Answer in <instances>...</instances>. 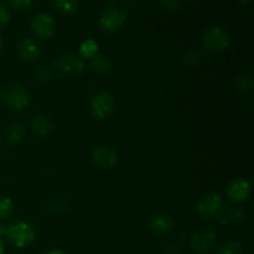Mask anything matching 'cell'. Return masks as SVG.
<instances>
[{
	"mask_svg": "<svg viewBox=\"0 0 254 254\" xmlns=\"http://www.w3.org/2000/svg\"><path fill=\"white\" fill-rule=\"evenodd\" d=\"M1 46H2V40L1 37H0V50H1Z\"/></svg>",
	"mask_w": 254,
	"mask_h": 254,
	"instance_id": "4dcf8cb0",
	"label": "cell"
},
{
	"mask_svg": "<svg viewBox=\"0 0 254 254\" xmlns=\"http://www.w3.org/2000/svg\"><path fill=\"white\" fill-rule=\"evenodd\" d=\"M52 2L57 11L67 16L76 14L79 9V0H52Z\"/></svg>",
	"mask_w": 254,
	"mask_h": 254,
	"instance_id": "e0dca14e",
	"label": "cell"
},
{
	"mask_svg": "<svg viewBox=\"0 0 254 254\" xmlns=\"http://www.w3.org/2000/svg\"><path fill=\"white\" fill-rule=\"evenodd\" d=\"M44 254H67L66 252H64V251H61V250H56V248H55V250H50V251H47V252H45Z\"/></svg>",
	"mask_w": 254,
	"mask_h": 254,
	"instance_id": "484cf974",
	"label": "cell"
},
{
	"mask_svg": "<svg viewBox=\"0 0 254 254\" xmlns=\"http://www.w3.org/2000/svg\"><path fill=\"white\" fill-rule=\"evenodd\" d=\"M1 99L9 108L14 111H22L30 102V94L21 84L12 83L4 88Z\"/></svg>",
	"mask_w": 254,
	"mask_h": 254,
	"instance_id": "7a4b0ae2",
	"label": "cell"
},
{
	"mask_svg": "<svg viewBox=\"0 0 254 254\" xmlns=\"http://www.w3.org/2000/svg\"><path fill=\"white\" fill-rule=\"evenodd\" d=\"M5 237L14 247L25 248L34 243L35 238H36V232L31 225L19 221V222L7 226Z\"/></svg>",
	"mask_w": 254,
	"mask_h": 254,
	"instance_id": "6da1fadb",
	"label": "cell"
},
{
	"mask_svg": "<svg viewBox=\"0 0 254 254\" xmlns=\"http://www.w3.org/2000/svg\"><path fill=\"white\" fill-rule=\"evenodd\" d=\"M99 46L97 44L96 40L93 39H87L84 41H82V44L79 45V55H81V59H93L98 55Z\"/></svg>",
	"mask_w": 254,
	"mask_h": 254,
	"instance_id": "ac0fdd59",
	"label": "cell"
},
{
	"mask_svg": "<svg viewBox=\"0 0 254 254\" xmlns=\"http://www.w3.org/2000/svg\"><path fill=\"white\" fill-rule=\"evenodd\" d=\"M149 227H150V230L153 232L159 233V235H164V233H169L174 230L175 222H174L173 217L169 213L159 212L150 218Z\"/></svg>",
	"mask_w": 254,
	"mask_h": 254,
	"instance_id": "4fadbf2b",
	"label": "cell"
},
{
	"mask_svg": "<svg viewBox=\"0 0 254 254\" xmlns=\"http://www.w3.org/2000/svg\"><path fill=\"white\" fill-rule=\"evenodd\" d=\"M14 213V202L7 196H0V222L9 220Z\"/></svg>",
	"mask_w": 254,
	"mask_h": 254,
	"instance_id": "d6986e66",
	"label": "cell"
},
{
	"mask_svg": "<svg viewBox=\"0 0 254 254\" xmlns=\"http://www.w3.org/2000/svg\"><path fill=\"white\" fill-rule=\"evenodd\" d=\"M127 21V15L123 10L118 7H109L104 10L99 16V26L108 34L118 32Z\"/></svg>",
	"mask_w": 254,
	"mask_h": 254,
	"instance_id": "8992f818",
	"label": "cell"
},
{
	"mask_svg": "<svg viewBox=\"0 0 254 254\" xmlns=\"http://www.w3.org/2000/svg\"><path fill=\"white\" fill-rule=\"evenodd\" d=\"M161 6L168 11H178L181 7V0H159Z\"/></svg>",
	"mask_w": 254,
	"mask_h": 254,
	"instance_id": "7402d4cb",
	"label": "cell"
},
{
	"mask_svg": "<svg viewBox=\"0 0 254 254\" xmlns=\"http://www.w3.org/2000/svg\"><path fill=\"white\" fill-rule=\"evenodd\" d=\"M5 252V243L2 238H0V254H4Z\"/></svg>",
	"mask_w": 254,
	"mask_h": 254,
	"instance_id": "f1b7e54d",
	"label": "cell"
},
{
	"mask_svg": "<svg viewBox=\"0 0 254 254\" xmlns=\"http://www.w3.org/2000/svg\"><path fill=\"white\" fill-rule=\"evenodd\" d=\"M116 99L108 92H99L94 94L91 101L92 113L97 119H106L113 113Z\"/></svg>",
	"mask_w": 254,
	"mask_h": 254,
	"instance_id": "52a82bcc",
	"label": "cell"
},
{
	"mask_svg": "<svg viewBox=\"0 0 254 254\" xmlns=\"http://www.w3.org/2000/svg\"><path fill=\"white\" fill-rule=\"evenodd\" d=\"M243 247L238 241L230 240L218 248V254H242Z\"/></svg>",
	"mask_w": 254,
	"mask_h": 254,
	"instance_id": "ffe728a7",
	"label": "cell"
},
{
	"mask_svg": "<svg viewBox=\"0 0 254 254\" xmlns=\"http://www.w3.org/2000/svg\"><path fill=\"white\" fill-rule=\"evenodd\" d=\"M10 11L6 9V6H4L2 4H0V27H5L10 22Z\"/></svg>",
	"mask_w": 254,
	"mask_h": 254,
	"instance_id": "cb8c5ba5",
	"label": "cell"
},
{
	"mask_svg": "<svg viewBox=\"0 0 254 254\" xmlns=\"http://www.w3.org/2000/svg\"><path fill=\"white\" fill-rule=\"evenodd\" d=\"M30 27L39 40H49L56 32V20L49 12H39L32 17Z\"/></svg>",
	"mask_w": 254,
	"mask_h": 254,
	"instance_id": "3957f363",
	"label": "cell"
},
{
	"mask_svg": "<svg viewBox=\"0 0 254 254\" xmlns=\"http://www.w3.org/2000/svg\"><path fill=\"white\" fill-rule=\"evenodd\" d=\"M203 46L212 52H222L230 47L231 39L228 32L220 26L208 29L203 35Z\"/></svg>",
	"mask_w": 254,
	"mask_h": 254,
	"instance_id": "277c9868",
	"label": "cell"
},
{
	"mask_svg": "<svg viewBox=\"0 0 254 254\" xmlns=\"http://www.w3.org/2000/svg\"><path fill=\"white\" fill-rule=\"evenodd\" d=\"M92 159L99 168L111 169L118 163V154L111 146L101 145L92 151Z\"/></svg>",
	"mask_w": 254,
	"mask_h": 254,
	"instance_id": "8fae6325",
	"label": "cell"
},
{
	"mask_svg": "<svg viewBox=\"0 0 254 254\" xmlns=\"http://www.w3.org/2000/svg\"><path fill=\"white\" fill-rule=\"evenodd\" d=\"M223 207L225 205H223L222 197L215 192L203 196L200 202L197 203V211L200 216L208 221L217 218L222 213Z\"/></svg>",
	"mask_w": 254,
	"mask_h": 254,
	"instance_id": "5b68a950",
	"label": "cell"
},
{
	"mask_svg": "<svg viewBox=\"0 0 254 254\" xmlns=\"http://www.w3.org/2000/svg\"><path fill=\"white\" fill-rule=\"evenodd\" d=\"M54 66L61 73L68 74V76H76V74L83 72L84 62L83 59L73 54H62L55 60Z\"/></svg>",
	"mask_w": 254,
	"mask_h": 254,
	"instance_id": "ba28073f",
	"label": "cell"
},
{
	"mask_svg": "<svg viewBox=\"0 0 254 254\" xmlns=\"http://www.w3.org/2000/svg\"><path fill=\"white\" fill-rule=\"evenodd\" d=\"M31 127L37 135L41 136V138H45V136L51 134L52 129H54V123H52L51 118L49 116L39 113L32 117Z\"/></svg>",
	"mask_w": 254,
	"mask_h": 254,
	"instance_id": "5bb4252c",
	"label": "cell"
},
{
	"mask_svg": "<svg viewBox=\"0 0 254 254\" xmlns=\"http://www.w3.org/2000/svg\"><path fill=\"white\" fill-rule=\"evenodd\" d=\"M91 66L93 72H96L98 76H106L112 71V62L108 57L97 55L96 57L92 59Z\"/></svg>",
	"mask_w": 254,
	"mask_h": 254,
	"instance_id": "2e32d148",
	"label": "cell"
},
{
	"mask_svg": "<svg viewBox=\"0 0 254 254\" xmlns=\"http://www.w3.org/2000/svg\"><path fill=\"white\" fill-rule=\"evenodd\" d=\"M184 62H185V64H188V66H195L196 64H197L198 59H200V56H198L197 52H188V54L185 55V57H184Z\"/></svg>",
	"mask_w": 254,
	"mask_h": 254,
	"instance_id": "d4e9b609",
	"label": "cell"
},
{
	"mask_svg": "<svg viewBox=\"0 0 254 254\" xmlns=\"http://www.w3.org/2000/svg\"><path fill=\"white\" fill-rule=\"evenodd\" d=\"M25 134H26V128L24 124L19 122H12L5 129V136L10 144L20 143L24 139Z\"/></svg>",
	"mask_w": 254,
	"mask_h": 254,
	"instance_id": "9a60e30c",
	"label": "cell"
},
{
	"mask_svg": "<svg viewBox=\"0 0 254 254\" xmlns=\"http://www.w3.org/2000/svg\"><path fill=\"white\" fill-rule=\"evenodd\" d=\"M236 87L238 91L247 93L253 91V79L250 74H241L236 78Z\"/></svg>",
	"mask_w": 254,
	"mask_h": 254,
	"instance_id": "44dd1931",
	"label": "cell"
},
{
	"mask_svg": "<svg viewBox=\"0 0 254 254\" xmlns=\"http://www.w3.org/2000/svg\"><path fill=\"white\" fill-rule=\"evenodd\" d=\"M0 146H1V135H0Z\"/></svg>",
	"mask_w": 254,
	"mask_h": 254,
	"instance_id": "1f68e13d",
	"label": "cell"
},
{
	"mask_svg": "<svg viewBox=\"0 0 254 254\" xmlns=\"http://www.w3.org/2000/svg\"><path fill=\"white\" fill-rule=\"evenodd\" d=\"M227 197L233 203H242L250 198L252 193V186L248 180L243 178L233 179L227 186Z\"/></svg>",
	"mask_w": 254,
	"mask_h": 254,
	"instance_id": "30bf717a",
	"label": "cell"
},
{
	"mask_svg": "<svg viewBox=\"0 0 254 254\" xmlns=\"http://www.w3.org/2000/svg\"><path fill=\"white\" fill-rule=\"evenodd\" d=\"M216 243V232L212 230H201L193 233L189 241L190 250L195 254H207Z\"/></svg>",
	"mask_w": 254,
	"mask_h": 254,
	"instance_id": "9c48e42d",
	"label": "cell"
},
{
	"mask_svg": "<svg viewBox=\"0 0 254 254\" xmlns=\"http://www.w3.org/2000/svg\"><path fill=\"white\" fill-rule=\"evenodd\" d=\"M7 1H9V4L11 5L14 9L24 10V9H27V7L31 6V4L34 0H7Z\"/></svg>",
	"mask_w": 254,
	"mask_h": 254,
	"instance_id": "603a6c76",
	"label": "cell"
},
{
	"mask_svg": "<svg viewBox=\"0 0 254 254\" xmlns=\"http://www.w3.org/2000/svg\"><path fill=\"white\" fill-rule=\"evenodd\" d=\"M17 55L25 62H34L40 57L41 50L40 46L32 39H24L17 45Z\"/></svg>",
	"mask_w": 254,
	"mask_h": 254,
	"instance_id": "7c38bea8",
	"label": "cell"
},
{
	"mask_svg": "<svg viewBox=\"0 0 254 254\" xmlns=\"http://www.w3.org/2000/svg\"><path fill=\"white\" fill-rule=\"evenodd\" d=\"M238 2H240V4H242V5H248V4H251V2H252V0H237Z\"/></svg>",
	"mask_w": 254,
	"mask_h": 254,
	"instance_id": "f546056e",
	"label": "cell"
},
{
	"mask_svg": "<svg viewBox=\"0 0 254 254\" xmlns=\"http://www.w3.org/2000/svg\"><path fill=\"white\" fill-rule=\"evenodd\" d=\"M5 235H6V226L0 222V238L5 237Z\"/></svg>",
	"mask_w": 254,
	"mask_h": 254,
	"instance_id": "4316f807",
	"label": "cell"
},
{
	"mask_svg": "<svg viewBox=\"0 0 254 254\" xmlns=\"http://www.w3.org/2000/svg\"><path fill=\"white\" fill-rule=\"evenodd\" d=\"M60 203H64V206H62V208H61V211H64V210H66V203H64V201H60ZM55 205H57V206H59V201H56V202H55ZM59 208L60 207H57L56 208V211H55V212H59Z\"/></svg>",
	"mask_w": 254,
	"mask_h": 254,
	"instance_id": "83f0119b",
	"label": "cell"
}]
</instances>
